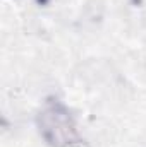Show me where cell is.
<instances>
[{
    "instance_id": "1",
    "label": "cell",
    "mask_w": 146,
    "mask_h": 147,
    "mask_svg": "<svg viewBox=\"0 0 146 147\" xmlns=\"http://www.w3.org/2000/svg\"><path fill=\"white\" fill-rule=\"evenodd\" d=\"M41 134L55 147L74 144V140L77 137L69 113L59 103L48 106L41 113Z\"/></svg>"
}]
</instances>
